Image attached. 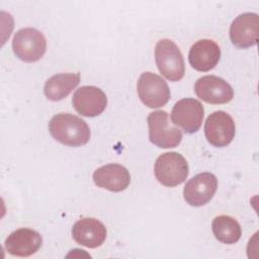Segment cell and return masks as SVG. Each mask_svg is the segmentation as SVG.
Here are the masks:
<instances>
[{
	"label": "cell",
	"mask_w": 259,
	"mask_h": 259,
	"mask_svg": "<svg viewBox=\"0 0 259 259\" xmlns=\"http://www.w3.org/2000/svg\"><path fill=\"white\" fill-rule=\"evenodd\" d=\"M72 103L78 113L86 117L101 114L107 105L105 93L95 86H82L73 94Z\"/></svg>",
	"instance_id": "7c38bea8"
},
{
	"label": "cell",
	"mask_w": 259,
	"mask_h": 259,
	"mask_svg": "<svg viewBox=\"0 0 259 259\" xmlns=\"http://www.w3.org/2000/svg\"><path fill=\"white\" fill-rule=\"evenodd\" d=\"M211 230L217 240L228 245L237 243L242 235L241 226L238 221L226 214H221L213 219Z\"/></svg>",
	"instance_id": "ac0fdd59"
},
{
	"label": "cell",
	"mask_w": 259,
	"mask_h": 259,
	"mask_svg": "<svg viewBox=\"0 0 259 259\" xmlns=\"http://www.w3.org/2000/svg\"><path fill=\"white\" fill-rule=\"evenodd\" d=\"M236 125L232 116L218 110L210 113L204 123V135L207 142L218 148L228 146L234 139Z\"/></svg>",
	"instance_id": "52a82bcc"
},
{
	"label": "cell",
	"mask_w": 259,
	"mask_h": 259,
	"mask_svg": "<svg viewBox=\"0 0 259 259\" xmlns=\"http://www.w3.org/2000/svg\"><path fill=\"white\" fill-rule=\"evenodd\" d=\"M93 181L96 186L109 191L120 192L127 188L131 183L128 170L120 164H107L97 168L93 173Z\"/></svg>",
	"instance_id": "9a60e30c"
},
{
	"label": "cell",
	"mask_w": 259,
	"mask_h": 259,
	"mask_svg": "<svg viewBox=\"0 0 259 259\" xmlns=\"http://www.w3.org/2000/svg\"><path fill=\"white\" fill-rule=\"evenodd\" d=\"M221 59L219 45L209 38H203L193 44L189 50L188 61L193 69L207 72L213 69Z\"/></svg>",
	"instance_id": "5bb4252c"
},
{
	"label": "cell",
	"mask_w": 259,
	"mask_h": 259,
	"mask_svg": "<svg viewBox=\"0 0 259 259\" xmlns=\"http://www.w3.org/2000/svg\"><path fill=\"white\" fill-rule=\"evenodd\" d=\"M194 92L201 100L211 104H224L234 97L232 86L214 75L200 77L194 84Z\"/></svg>",
	"instance_id": "9c48e42d"
},
{
	"label": "cell",
	"mask_w": 259,
	"mask_h": 259,
	"mask_svg": "<svg viewBox=\"0 0 259 259\" xmlns=\"http://www.w3.org/2000/svg\"><path fill=\"white\" fill-rule=\"evenodd\" d=\"M204 116L202 104L194 98H183L177 101L171 111V121L185 133H196Z\"/></svg>",
	"instance_id": "ba28073f"
},
{
	"label": "cell",
	"mask_w": 259,
	"mask_h": 259,
	"mask_svg": "<svg viewBox=\"0 0 259 259\" xmlns=\"http://www.w3.org/2000/svg\"><path fill=\"white\" fill-rule=\"evenodd\" d=\"M156 179L164 186L174 187L185 181L189 168L185 158L177 152L160 155L154 165Z\"/></svg>",
	"instance_id": "3957f363"
},
{
	"label": "cell",
	"mask_w": 259,
	"mask_h": 259,
	"mask_svg": "<svg viewBox=\"0 0 259 259\" xmlns=\"http://www.w3.org/2000/svg\"><path fill=\"white\" fill-rule=\"evenodd\" d=\"M217 188V177L212 173L202 172L186 182L183 189V196L188 204L201 206L213 197Z\"/></svg>",
	"instance_id": "30bf717a"
},
{
	"label": "cell",
	"mask_w": 259,
	"mask_h": 259,
	"mask_svg": "<svg viewBox=\"0 0 259 259\" xmlns=\"http://www.w3.org/2000/svg\"><path fill=\"white\" fill-rule=\"evenodd\" d=\"M149 140L159 148L169 149L177 147L182 140L181 131L172 125L169 115L165 110H156L151 112L148 117Z\"/></svg>",
	"instance_id": "277c9868"
},
{
	"label": "cell",
	"mask_w": 259,
	"mask_h": 259,
	"mask_svg": "<svg viewBox=\"0 0 259 259\" xmlns=\"http://www.w3.org/2000/svg\"><path fill=\"white\" fill-rule=\"evenodd\" d=\"M42 244L40 234L31 229H18L12 232L4 243L5 250L12 256L28 257L36 253Z\"/></svg>",
	"instance_id": "4fadbf2b"
},
{
	"label": "cell",
	"mask_w": 259,
	"mask_h": 259,
	"mask_svg": "<svg viewBox=\"0 0 259 259\" xmlns=\"http://www.w3.org/2000/svg\"><path fill=\"white\" fill-rule=\"evenodd\" d=\"M12 49L17 58L24 62L32 63L38 61L45 55L47 40L39 30L25 27L14 34Z\"/></svg>",
	"instance_id": "5b68a950"
},
{
	"label": "cell",
	"mask_w": 259,
	"mask_h": 259,
	"mask_svg": "<svg viewBox=\"0 0 259 259\" xmlns=\"http://www.w3.org/2000/svg\"><path fill=\"white\" fill-rule=\"evenodd\" d=\"M141 101L150 108H159L170 99V89L167 82L152 72L143 73L137 84Z\"/></svg>",
	"instance_id": "8992f818"
},
{
	"label": "cell",
	"mask_w": 259,
	"mask_h": 259,
	"mask_svg": "<svg viewBox=\"0 0 259 259\" xmlns=\"http://www.w3.org/2000/svg\"><path fill=\"white\" fill-rule=\"evenodd\" d=\"M155 61L160 73L168 80L176 82L184 77L185 65L183 56L173 40L163 38L157 42Z\"/></svg>",
	"instance_id": "7a4b0ae2"
},
{
	"label": "cell",
	"mask_w": 259,
	"mask_h": 259,
	"mask_svg": "<svg viewBox=\"0 0 259 259\" xmlns=\"http://www.w3.org/2000/svg\"><path fill=\"white\" fill-rule=\"evenodd\" d=\"M80 82L79 73L56 74L46 81L44 93L52 101H59L67 97Z\"/></svg>",
	"instance_id": "e0dca14e"
},
{
	"label": "cell",
	"mask_w": 259,
	"mask_h": 259,
	"mask_svg": "<svg viewBox=\"0 0 259 259\" xmlns=\"http://www.w3.org/2000/svg\"><path fill=\"white\" fill-rule=\"evenodd\" d=\"M72 237L79 245L97 248L105 241L106 229L100 221L93 218H84L74 224Z\"/></svg>",
	"instance_id": "2e32d148"
},
{
	"label": "cell",
	"mask_w": 259,
	"mask_h": 259,
	"mask_svg": "<svg viewBox=\"0 0 259 259\" xmlns=\"http://www.w3.org/2000/svg\"><path fill=\"white\" fill-rule=\"evenodd\" d=\"M52 137L63 145L81 147L90 139V128L85 120L70 113H59L49 122Z\"/></svg>",
	"instance_id": "6da1fadb"
},
{
	"label": "cell",
	"mask_w": 259,
	"mask_h": 259,
	"mask_svg": "<svg viewBox=\"0 0 259 259\" xmlns=\"http://www.w3.org/2000/svg\"><path fill=\"white\" fill-rule=\"evenodd\" d=\"M259 17L257 13L246 12L238 15L230 27L232 44L239 49L253 47L258 41Z\"/></svg>",
	"instance_id": "8fae6325"
}]
</instances>
